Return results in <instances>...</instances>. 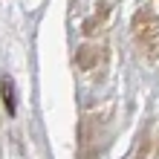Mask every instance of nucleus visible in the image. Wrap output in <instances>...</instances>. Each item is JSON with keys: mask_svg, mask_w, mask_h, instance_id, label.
<instances>
[{"mask_svg": "<svg viewBox=\"0 0 159 159\" xmlns=\"http://www.w3.org/2000/svg\"><path fill=\"white\" fill-rule=\"evenodd\" d=\"M133 35L142 49H148L151 55L159 52V17L148 9H139L133 17Z\"/></svg>", "mask_w": 159, "mask_h": 159, "instance_id": "f257e3e1", "label": "nucleus"}, {"mask_svg": "<svg viewBox=\"0 0 159 159\" xmlns=\"http://www.w3.org/2000/svg\"><path fill=\"white\" fill-rule=\"evenodd\" d=\"M75 61H78V70L93 72V70H98L104 64V49L101 46H84V49H78Z\"/></svg>", "mask_w": 159, "mask_h": 159, "instance_id": "f03ea898", "label": "nucleus"}, {"mask_svg": "<svg viewBox=\"0 0 159 159\" xmlns=\"http://www.w3.org/2000/svg\"><path fill=\"white\" fill-rule=\"evenodd\" d=\"M0 96H3V107H6V113L9 116H15L17 113V98H15V81L3 75L0 78Z\"/></svg>", "mask_w": 159, "mask_h": 159, "instance_id": "7ed1b4c3", "label": "nucleus"}]
</instances>
